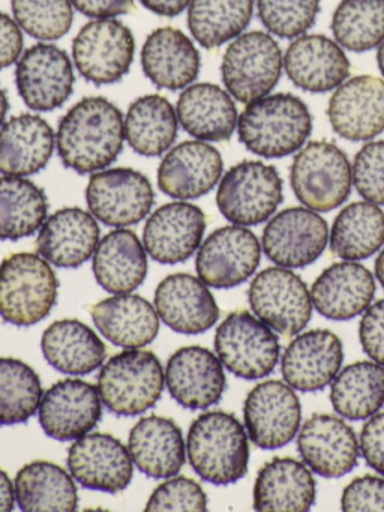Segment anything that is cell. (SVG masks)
<instances>
[{
  "instance_id": "47",
  "label": "cell",
  "mask_w": 384,
  "mask_h": 512,
  "mask_svg": "<svg viewBox=\"0 0 384 512\" xmlns=\"http://www.w3.org/2000/svg\"><path fill=\"white\" fill-rule=\"evenodd\" d=\"M207 509V497L201 485L186 476H171L153 490L146 511H195Z\"/></svg>"
},
{
  "instance_id": "48",
  "label": "cell",
  "mask_w": 384,
  "mask_h": 512,
  "mask_svg": "<svg viewBox=\"0 0 384 512\" xmlns=\"http://www.w3.org/2000/svg\"><path fill=\"white\" fill-rule=\"evenodd\" d=\"M353 184L357 193L374 205H384V142L366 143L354 158Z\"/></svg>"
},
{
  "instance_id": "15",
  "label": "cell",
  "mask_w": 384,
  "mask_h": 512,
  "mask_svg": "<svg viewBox=\"0 0 384 512\" xmlns=\"http://www.w3.org/2000/svg\"><path fill=\"white\" fill-rule=\"evenodd\" d=\"M71 59L53 44H35L21 55L15 68V86L33 112H51L66 103L74 91Z\"/></svg>"
},
{
  "instance_id": "42",
  "label": "cell",
  "mask_w": 384,
  "mask_h": 512,
  "mask_svg": "<svg viewBox=\"0 0 384 512\" xmlns=\"http://www.w3.org/2000/svg\"><path fill=\"white\" fill-rule=\"evenodd\" d=\"M252 14L254 0H191L189 32L204 49H218L242 35Z\"/></svg>"
},
{
  "instance_id": "6",
  "label": "cell",
  "mask_w": 384,
  "mask_h": 512,
  "mask_svg": "<svg viewBox=\"0 0 384 512\" xmlns=\"http://www.w3.org/2000/svg\"><path fill=\"white\" fill-rule=\"evenodd\" d=\"M290 181L294 196L305 208L329 212L339 208L350 196L353 170L338 146L311 142L294 157Z\"/></svg>"
},
{
  "instance_id": "21",
  "label": "cell",
  "mask_w": 384,
  "mask_h": 512,
  "mask_svg": "<svg viewBox=\"0 0 384 512\" xmlns=\"http://www.w3.org/2000/svg\"><path fill=\"white\" fill-rule=\"evenodd\" d=\"M165 382L171 397L189 410L215 406L227 385L221 359L200 346L182 347L170 356Z\"/></svg>"
},
{
  "instance_id": "9",
  "label": "cell",
  "mask_w": 384,
  "mask_h": 512,
  "mask_svg": "<svg viewBox=\"0 0 384 512\" xmlns=\"http://www.w3.org/2000/svg\"><path fill=\"white\" fill-rule=\"evenodd\" d=\"M215 350L230 373L255 380L275 370L281 347L266 323L248 311H234L216 329Z\"/></svg>"
},
{
  "instance_id": "10",
  "label": "cell",
  "mask_w": 384,
  "mask_h": 512,
  "mask_svg": "<svg viewBox=\"0 0 384 512\" xmlns=\"http://www.w3.org/2000/svg\"><path fill=\"white\" fill-rule=\"evenodd\" d=\"M135 40L119 20L87 23L72 41V58L80 76L96 86L113 85L128 74L134 62Z\"/></svg>"
},
{
  "instance_id": "46",
  "label": "cell",
  "mask_w": 384,
  "mask_h": 512,
  "mask_svg": "<svg viewBox=\"0 0 384 512\" xmlns=\"http://www.w3.org/2000/svg\"><path fill=\"white\" fill-rule=\"evenodd\" d=\"M257 10L270 34L291 40L314 26L320 13V0H257Z\"/></svg>"
},
{
  "instance_id": "13",
  "label": "cell",
  "mask_w": 384,
  "mask_h": 512,
  "mask_svg": "<svg viewBox=\"0 0 384 512\" xmlns=\"http://www.w3.org/2000/svg\"><path fill=\"white\" fill-rule=\"evenodd\" d=\"M243 418L246 433L255 446L278 449L299 433L302 404L287 382L266 380L249 391Z\"/></svg>"
},
{
  "instance_id": "38",
  "label": "cell",
  "mask_w": 384,
  "mask_h": 512,
  "mask_svg": "<svg viewBox=\"0 0 384 512\" xmlns=\"http://www.w3.org/2000/svg\"><path fill=\"white\" fill-rule=\"evenodd\" d=\"M125 139L141 157H159L176 142L179 119L170 101L161 95H144L126 112Z\"/></svg>"
},
{
  "instance_id": "37",
  "label": "cell",
  "mask_w": 384,
  "mask_h": 512,
  "mask_svg": "<svg viewBox=\"0 0 384 512\" xmlns=\"http://www.w3.org/2000/svg\"><path fill=\"white\" fill-rule=\"evenodd\" d=\"M15 499L24 512H72L78 491L72 476L59 464L32 461L15 476Z\"/></svg>"
},
{
  "instance_id": "36",
  "label": "cell",
  "mask_w": 384,
  "mask_h": 512,
  "mask_svg": "<svg viewBox=\"0 0 384 512\" xmlns=\"http://www.w3.org/2000/svg\"><path fill=\"white\" fill-rule=\"evenodd\" d=\"M45 361L69 376H86L101 367L107 347L86 323L75 319L54 322L41 338Z\"/></svg>"
},
{
  "instance_id": "33",
  "label": "cell",
  "mask_w": 384,
  "mask_h": 512,
  "mask_svg": "<svg viewBox=\"0 0 384 512\" xmlns=\"http://www.w3.org/2000/svg\"><path fill=\"white\" fill-rule=\"evenodd\" d=\"M176 113L180 127L201 142H225L239 121L233 97L212 83L183 89Z\"/></svg>"
},
{
  "instance_id": "11",
  "label": "cell",
  "mask_w": 384,
  "mask_h": 512,
  "mask_svg": "<svg viewBox=\"0 0 384 512\" xmlns=\"http://www.w3.org/2000/svg\"><path fill=\"white\" fill-rule=\"evenodd\" d=\"M90 214L108 227H128L150 214L155 193L147 176L134 169L99 170L86 188Z\"/></svg>"
},
{
  "instance_id": "12",
  "label": "cell",
  "mask_w": 384,
  "mask_h": 512,
  "mask_svg": "<svg viewBox=\"0 0 384 512\" xmlns=\"http://www.w3.org/2000/svg\"><path fill=\"white\" fill-rule=\"evenodd\" d=\"M248 301L255 316L285 337L299 334L312 316L306 284L288 268H267L252 280Z\"/></svg>"
},
{
  "instance_id": "30",
  "label": "cell",
  "mask_w": 384,
  "mask_h": 512,
  "mask_svg": "<svg viewBox=\"0 0 384 512\" xmlns=\"http://www.w3.org/2000/svg\"><path fill=\"white\" fill-rule=\"evenodd\" d=\"M128 449L132 463L153 479L177 475L186 460L182 430L162 416L141 418L129 433Z\"/></svg>"
},
{
  "instance_id": "19",
  "label": "cell",
  "mask_w": 384,
  "mask_h": 512,
  "mask_svg": "<svg viewBox=\"0 0 384 512\" xmlns=\"http://www.w3.org/2000/svg\"><path fill=\"white\" fill-rule=\"evenodd\" d=\"M303 463L323 478H341L356 467L359 440L353 428L329 413H315L303 424L297 437Z\"/></svg>"
},
{
  "instance_id": "17",
  "label": "cell",
  "mask_w": 384,
  "mask_h": 512,
  "mask_svg": "<svg viewBox=\"0 0 384 512\" xmlns=\"http://www.w3.org/2000/svg\"><path fill=\"white\" fill-rule=\"evenodd\" d=\"M72 478L87 490L122 493L134 476L129 449L107 433H87L78 437L68 451Z\"/></svg>"
},
{
  "instance_id": "57",
  "label": "cell",
  "mask_w": 384,
  "mask_h": 512,
  "mask_svg": "<svg viewBox=\"0 0 384 512\" xmlns=\"http://www.w3.org/2000/svg\"><path fill=\"white\" fill-rule=\"evenodd\" d=\"M375 277L384 287V250L378 254L377 260H375Z\"/></svg>"
},
{
  "instance_id": "32",
  "label": "cell",
  "mask_w": 384,
  "mask_h": 512,
  "mask_svg": "<svg viewBox=\"0 0 384 512\" xmlns=\"http://www.w3.org/2000/svg\"><path fill=\"white\" fill-rule=\"evenodd\" d=\"M54 151V131L41 116H14L0 127V173L5 176L41 172Z\"/></svg>"
},
{
  "instance_id": "7",
  "label": "cell",
  "mask_w": 384,
  "mask_h": 512,
  "mask_svg": "<svg viewBox=\"0 0 384 512\" xmlns=\"http://www.w3.org/2000/svg\"><path fill=\"white\" fill-rule=\"evenodd\" d=\"M282 179L276 167L261 161H242L219 182L216 205L225 220L236 226H258L281 205Z\"/></svg>"
},
{
  "instance_id": "18",
  "label": "cell",
  "mask_w": 384,
  "mask_h": 512,
  "mask_svg": "<svg viewBox=\"0 0 384 512\" xmlns=\"http://www.w3.org/2000/svg\"><path fill=\"white\" fill-rule=\"evenodd\" d=\"M38 415L42 430L51 439L77 440L101 421L98 388L83 380H60L42 395Z\"/></svg>"
},
{
  "instance_id": "41",
  "label": "cell",
  "mask_w": 384,
  "mask_h": 512,
  "mask_svg": "<svg viewBox=\"0 0 384 512\" xmlns=\"http://www.w3.org/2000/svg\"><path fill=\"white\" fill-rule=\"evenodd\" d=\"M44 190L18 176H0V241H20L41 229L47 220Z\"/></svg>"
},
{
  "instance_id": "28",
  "label": "cell",
  "mask_w": 384,
  "mask_h": 512,
  "mask_svg": "<svg viewBox=\"0 0 384 512\" xmlns=\"http://www.w3.org/2000/svg\"><path fill=\"white\" fill-rule=\"evenodd\" d=\"M375 295L371 271L360 263H333L312 284L315 310L329 320L344 322L365 313Z\"/></svg>"
},
{
  "instance_id": "34",
  "label": "cell",
  "mask_w": 384,
  "mask_h": 512,
  "mask_svg": "<svg viewBox=\"0 0 384 512\" xmlns=\"http://www.w3.org/2000/svg\"><path fill=\"white\" fill-rule=\"evenodd\" d=\"M90 314L98 331L123 349H141L159 332L156 308L138 295L111 296L90 307Z\"/></svg>"
},
{
  "instance_id": "22",
  "label": "cell",
  "mask_w": 384,
  "mask_h": 512,
  "mask_svg": "<svg viewBox=\"0 0 384 512\" xmlns=\"http://www.w3.org/2000/svg\"><path fill=\"white\" fill-rule=\"evenodd\" d=\"M206 232V215L186 202L167 203L156 209L143 230L146 253L162 265H177L200 248Z\"/></svg>"
},
{
  "instance_id": "50",
  "label": "cell",
  "mask_w": 384,
  "mask_h": 512,
  "mask_svg": "<svg viewBox=\"0 0 384 512\" xmlns=\"http://www.w3.org/2000/svg\"><path fill=\"white\" fill-rule=\"evenodd\" d=\"M363 352L384 367V299L369 305L359 326Z\"/></svg>"
},
{
  "instance_id": "4",
  "label": "cell",
  "mask_w": 384,
  "mask_h": 512,
  "mask_svg": "<svg viewBox=\"0 0 384 512\" xmlns=\"http://www.w3.org/2000/svg\"><path fill=\"white\" fill-rule=\"evenodd\" d=\"M59 281L50 263L33 253H15L0 263V317L26 328L42 322L57 302Z\"/></svg>"
},
{
  "instance_id": "55",
  "label": "cell",
  "mask_w": 384,
  "mask_h": 512,
  "mask_svg": "<svg viewBox=\"0 0 384 512\" xmlns=\"http://www.w3.org/2000/svg\"><path fill=\"white\" fill-rule=\"evenodd\" d=\"M15 487L5 470L0 469V512H11L15 506Z\"/></svg>"
},
{
  "instance_id": "45",
  "label": "cell",
  "mask_w": 384,
  "mask_h": 512,
  "mask_svg": "<svg viewBox=\"0 0 384 512\" xmlns=\"http://www.w3.org/2000/svg\"><path fill=\"white\" fill-rule=\"evenodd\" d=\"M11 7L20 29L39 41L60 40L74 20L71 0H11Z\"/></svg>"
},
{
  "instance_id": "58",
  "label": "cell",
  "mask_w": 384,
  "mask_h": 512,
  "mask_svg": "<svg viewBox=\"0 0 384 512\" xmlns=\"http://www.w3.org/2000/svg\"><path fill=\"white\" fill-rule=\"evenodd\" d=\"M377 62L378 68H380L381 74H383L384 77V40L383 43L378 46Z\"/></svg>"
},
{
  "instance_id": "40",
  "label": "cell",
  "mask_w": 384,
  "mask_h": 512,
  "mask_svg": "<svg viewBox=\"0 0 384 512\" xmlns=\"http://www.w3.org/2000/svg\"><path fill=\"white\" fill-rule=\"evenodd\" d=\"M333 409L350 421L369 419L384 406V367L360 361L336 374L330 388Z\"/></svg>"
},
{
  "instance_id": "2",
  "label": "cell",
  "mask_w": 384,
  "mask_h": 512,
  "mask_svg": "<svg viewBox=\"0 0 384 512\" xmlns=\"http://www.w3.org/2000/svg\"><path fill=\"white\" fill-rule=\"evenodd\" d=\"M311 133L308 106L291 94L252 101L237 121L240 143L263 158H284L300 151Z\"/></svg>"
},
{
  "instance_id": "56",
  "label": "cell",
  "mask_w": 384,
  "mask_h": 512,
  "mask_svg": "<svg viewBox=\"0 0 384 512\" xmlns=\"http://www.w3.org/2000/svg\"><path fill=\"white\" fill-rule=\"evenodd\" d=\"M8 110V95H6L5 89L0 86V127L5 124L6 113H8Z\"/></svg>"
},
{
  "instance_id": "3",
  "label": "cell",
  "mask_w": 384,
  "mask_h": 512,
  "mask_svg": "<svg viewBox=\"0 0 384 512\" xmlns=\"http://www.w3.org/2000/svg\"><path fill=\"white\" fill-rule=\"evenodd\" d=\"M186 452L194 472L210 484H234L248 472V434L231 413L198 416L189 427Z\"/></svg>"
},
{
  "instance_id": "29",
  "label": "cell",
  "mask_w": 384,
  "mask_h": 512,
  "mask_svg": "<svg viewBox=\"0 0 384 512\" xmlns=\"http://www.w3.org/2000/svg\"><path fill=\"white\" fill-rule=\"evenodd\" d=\"M141 67L156 88L180 91L200 74V53L182 31L167 26L147 37L141 49Z\"/></svg>"
},
{
  "instance_id": "35",
  "label": "cell",
  "mask_w": 384,
  "mask_h": 512,
  "mask_svg": "<svg viewBox=\"0 0 384 512\" xmlns=\"http://www.w3.org/2000/svg\"><path fill=\"white\" fill-rule=\"evenodd\" d=\"M96 283L113 295L134 292L147 275V253L132 230L117 229L99 241L93 254Z\"/></svg>"
},
{
  "instance_id": "53",
  "label": "cell",
  "mask_w": 384,
  "mask_h": 512,
  "mask_svg": "<svg viewBox=\"0 0 384 512\" xmlns=\"http://www.w3.org/2000/svg\"><path fill=\"white\" fill-rule=\"evenodd\" d=\"M71 4L90 19H113L134 11V0H71Z\"/></svg>"
},
{
  "instance_id": "54",
  "label": "cell",
  "mask_w": 384,
  "mask_h": 512,
  "mask_svg": "<svg viewBox=\"0 0 384 512\" xmlns=\"http://www.w3.org/2000/svg\"><path fill=\"white\" fill-rule=\"evenodd\" d=\"M140 4L156 16L171 19L180 16L189 7L191 0H140Z\"/></svg>"
},
{
  "instance_id": "5",
  "label": "cell",
  "mask_w": 384,
  "mask_h": 512,
  "mask_svg": "<svg viewBox=\"0 0 384 512\" xmlns=\"http://www.w3.org/2000/svg\"><path fill=\"white\" fill-rule=\"evenodd\" d=\"M164 382V368L155 353L129 349L102 365L96 388L111 413L137 416L158 403Z\"/></svg>"
},
{
  "instance_id": "52",
  "label": "cell",
  "mask_w": 384,
  "mask_h": 512,
  "mask_svg": "<svg viewBox=\"0 0 384 512\" xmlns=\"http://www.w3.org/2000/svg\"><path fill=\"white\" fill-rule=\"evenodd\" d=\"M23 50V34L20 26L8 14L0 11V70L18 61Z\"/></svg>"
},
{
  "instance_id": "43",
  "label": "cell",
  "mask_w": 384,
  "mask_h": 512,
  "mask_svg": "<svg viewBox=\"0 0 384 512\" xmlns=\"http://www.w3.org/2000/svg\"><path fill=\"white\" fill-rule=\"evenodd\" d=\"M336 43L354 53L368 52L384 40V0H342L332 17Z\"/></svg>"
},
{
  "instance_id": "27",
  "label": "cell",
  "mask_w": 384,
  "mask_h": 512,
  "mask_svg": "<svg viewBox=\"0 0 384 512\" xmlns=\"http://www.w3.org/2000/svg\"><path fill=\"white\" fill-rule=\"evenodd\" d=\"M96 218L80 208H63L45 220L36 238V251L57 268L74 269L95 254L99 244Z\"/></svg>"
},
{
  "instance_id": "20",
  "label": "cell",
  "mask_w": 384,
  "mask_h": 512,
  "mask_svg": "<svg viewBox=\"0 0 384 512\" xmlns=\"http://www.w3.org/2000/svg\"><path fill=\"white\" fill-rule=\"evenodd\" d=\"M332 130L350 142H365L384 131V82L357 76L335 89L327 106Z\"/></svg>"
},
{
  "instance_id": "16",
  "label": "cell",
  "mask_w": 384,
  "mask_h": 512,
  "mask_svg": "<svg viewBox=\"0 0 384 512\" xmlns=\"http://www.w3.org/2000/svg\"><path fill=\"white\" fill-rule=\"evenodd\" d=\"M329 227L308 208H288L276 214L263 230L264 254L282 268H305L326 250Z\"/></svg>"
},
{
  "instance_id": "49",
  "label": "cell",
  "mask_w": 384,
  "mask_h": 512,
  "mask_svg": "<svg viewBox=\"0 0 384 512\" xmlns=\"http://www.w3.org/2000/svg\"><path fill=\"white\" fill-rule=\"evenodd\" d=\"M344 511H384V478L374 475L353 479L342 491Z\"/></svg>"
},
{
  "instance_id": "31",
  "label": "cell",
  "mask_w": 384,
  "mask_h": 512,
  "mask_svg": "<svg viewBox=\"0 0 384 512\" xmlns=\"http://www.w3.org/2000/svg\"><path fill=\"white\" fill-rule=\"evenodd\" d=\"M317 485L305 463L288 457L267 461L254 485L255 511H309L315 503Z\"/></svg>"
},
{
  "instance_id": "25",
  "label": "cell",
  "mask_w": 384,
  "mask_h": 512,
  "mask_svg": "<svg viewBox=\"0 0 384 512\" xmlns=\"http://www.w3.org/2000/svg\"><path fill=\"white\" fill-rule=\"evenodd\" d=\"M155 308L159 319L185 335L209 331L219 319V308L207 284L189 274H173L156 287Z\"/></svg>"
},
{
  "instance_id": "39",
  "label": "cell",
  "mask_w": 384,
  "mask_h": 512,
  "mask_svg": "<svg viewBox=\"0 0 384 512\" xmlns=\"http://www.w3.org/2000/svg\"><path fill=\"white\" fill-rule=\"evenodd\" d=\"M330 250L342 260L368 259L384 244V212L369 202L345 206L333 221Z\"/></svg>"
},
{
  "instance_id": "26",
  "label": "cell",
  "mask_w": 384,
  "mask_h": 512,
  "mask_svg": "<svg viewBox=\"0 0 384 512\" xmlns=\"http://www.w3.org/2000/svg\"><path fill=\"white\" fill-rule=\"evenodd\" d=\"M288 79L302 91L323 94L350 76V61L336 41L324 35H300L284 56Z\"/></svg>"
},
{
  "instance_id": "23",
  "label": "cell",
  "mask_w": 384,
  "mask_h": 512,
  "mask_svg": "<svg viewBox=\"0 0 384 512\" xmlns=\"http://www.w3.org/2000/svg\"><path fill=\"white\" fill-rule=\"evenodd\" d=\"M344 361L338 335L327 329L303 332L294 338L281 359L285 382L300 392H317L333 382Z\"/></svg>"
},
{
  "instance_id": "1",
  "label": "cell",
  "mask_w": 384,
  "mask_h": 512,
  "mask_svg": "<svg viewBox=\"0 0 384 512\" xmlns=\"http://www.w3.org/2000/svg\"><path fill=\"white\" fill-rule=\"evenodd\" d=\"M122 112L107 98L86 97L60 119L57 154L63 166L80 175L99 172L114 163L123 148Z\"/></svg>"
},
{
  "instance_id": "51",
  "label": "cell",
  "mask_w": 384,
  "mask_h": 512,
  "mask_svg": "<svg viewBox=\"0 0 384 512\" xmlns=\"http://www.w3.org/2000/svg\"><path fill=\"white\" fill-rule=\"evenodd\" d=\"M359 446L368 466L384 476V413H375L366 421Z\"/></svg>"
},
{
  "instance_id": "8",
  "label": "cell",
  "mask_w": 384,
  "mask_h": 512,
  "mask_svg": "<svg viewBox=\"0 0 384 512\" xmlns=\"http://www.w3.org/2000/svg\"><path fill=\"white\" fill-rule=\"evenodd\" d=\"M284 58L278 43L266 32L240 35L225 50L222 82L228 94L249 104L272 92L281 79Z\"/></svg>"
},
{
  "instance_id": "24",
  "label": "cell",
  "mask_w": 384,
  "mask_h": 512,
  "mask_svg": "<svg viewBox=\"0 0 384 512\" xmlns=\"http://www.w3.org/2000/svg\"><path fill=\"white\" fill-rule=\"evenodd\" d=\"M222 170L224 163L218 149L201 140H189L174 146L162 158L158 187L173 199H198L216 187Z\"/></svg>"
},
{
  "instance_id": "14",
  "label": "cell",
  "mask_w": 384,
  "mask_h": 512,
  "mask_svg": "<svg viewBox=\"0 0 384 512\" xmlns=\"http://www.w3.org/2000/svg\"><path fill=\"white\" fill-rule=\"evenodd\" d=\"M257 236L243 226H225L207 236L198 248V278L213 289H233L252 277L260 265Z\"/></svg>"
},
{
  "instance_id": "44",
  "label": "cell",
  "mask_w": 384,
  "mask_h": 512,
  "mask_svg": "<svg viewBox=\"0 0 384 512\" xmlns=\"http://www.w3.org/2000/svg\"><path fill=\"white\" fill-rule=\"evenodd\" d=\"M42 383L30 365L20 359L0 358V425L29 421L41 404Z\"/></svg>"
}]
</instances>
